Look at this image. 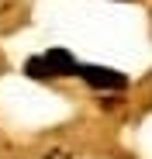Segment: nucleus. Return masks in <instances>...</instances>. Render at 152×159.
I'll return each instance as SVG.
<instances>
[{"instance_id": "nucleus-1", "label": "nucleus", "mask_w": 152, "mask_h": 159, "mask_svg": "<svg viewBox=\"0 0 152 159\" xmlns=\"http://www.w3.org/2000/svg\"><path fill=\"white\" fill-rule=\"evenodd\" d=\"M24 73L35 76V80H52V76H73L80 73V62H76L66 48H48L45 56H35L28 59V66H24Z\"/></svg>"}, {"instance_id": "nucleus-2", "label": "nucleus", "mask_w": 152, "mask_h": 159, "mask_svg": "<svg viewBox=\"0 0 152 159\" xmlns=\"http://www.w3.org/2000/svg\"><path fill=\"white\" fill-rule=\"evenodd\" d=\"M76 76L93 90H124L128 87V76L118 73V69H107V66H80Z\"/></svg>"}]
</instances>
